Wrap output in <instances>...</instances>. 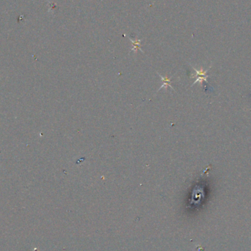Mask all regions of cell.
<instances>
[{
	"label": "cell",
	"instance_id": "cell-3",
	"mask_svg": "<svg viewBox=\"0 0 251 251\" xmlns=\"http://www.w3.org/2000/svg\"><path fill=\"white\" fill-rule=\"evenodd\" d=\"M140 43V41H137L135 42V43H134V42H133V43H134V47L133 48L132 50H137V49H139V48H139V46H140V43Z\"/></svg>",
	"mask_w": 251,
	"mask_h": 251
},
{
	"label": "cell",
	"instance_id": "cell-1",
	"mask_svg": "<svg viewBox=\"0 0 251 251\" xmlns=\"http://www.w3.org/2000/svg\"><path fill=\"white\" fill-rule=\"evenodd\" d=\"M194 70L195 71V75H193V77H195L196 78V80L195 82H193V85L194 84H195L196 82H202L203 81H205L206 82V78L208 77L207 74H206V72H207L208 70L206 71H203V70H200V71H198L196 70L195 68H193Z\"/></svg>",
	"mask_w": 251,
	"mask_h": 251
},
{
	"label": "cell",
	"instance_id": "cell-2",
	"mask_svg": "<svg viewBox=\"0 0 251 251\" xmlns=\"http://www.w3.org/2000/svg\"><path fill=\"white\" fill-rule=\"evenodd\" d=\"M158 75L159 76L160 78H161L162 81L163 82V85H162L161 86V88H159V90L160 89H161V88H164V87H166V88H167V87H170V88H172L173 90H174V88H173V86H171V85H170V82H171V79H168V78H163V77L160 75L159 73H158ZM159 90H158V91H159Z\"/></svg>",
	"mask_w": 251,
	"mask_h": 251
}]
</instances>
